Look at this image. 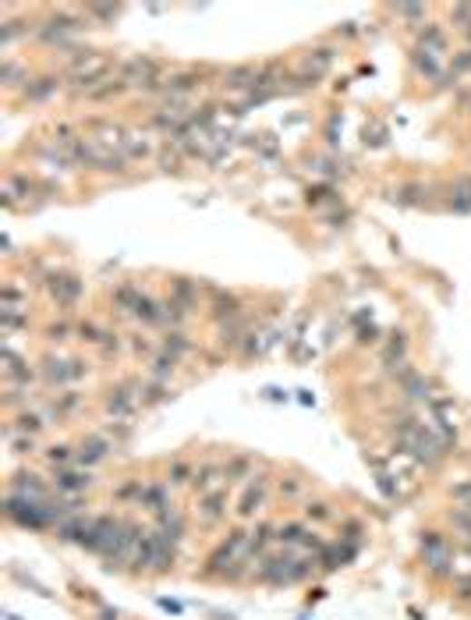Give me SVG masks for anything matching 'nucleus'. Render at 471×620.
Returning <instances> with one entry per match:
<instances>
[{
    "label": "nucleus",
    "mask_w": 471,
    "mask_h": 620,
    "mask_svg": "<svg viewBox=\"0 0 471 620\" xmlns=\"http://www.w3.org/2000/svg\"><path fill=\"white\" fill-rule=\"evenodd\" d=\"M312 489H316V482H312V475L298 472V468H288L284 475H277V500L288 507V504H305V500H312Z\"/></svg>",
    "instance_id": "10"
},
{
    "label": "nucleus",
    "mask_w": 471,
    "mask_h": 620,
    "mask_svg": "<svg viewBox=\"0 0 471 620\" xmlns=\"http://www.w3.org/2000/svg\"><path fill=\"white\" fill-rule=\"evenodd\" d=\"M96 620H121V614L110 610V606H103V610H96Z\"/></svg>",
    "instance_id": "45"
},
{
    "label": "nucleus",
    "mask_w": 471,
    "mask_h": 620,
    "mask_svg": "<svg viewBox=\"0 0 471 620\" xmlns=\"http://www.w3.org/2000/svg\"><path fill=\"white\" fill-rule=\"evenodd\" d=\"M273 489H277V478L270 472V465L262 468L259 475H252L241 489H238V497H234V521L238 525H252L262 517L266 511V504H270V497H273Z\"/></svg>",
    "instance_id": "1"
},
{
    "label": "nucleus",
    "mask_w": 471,
    "mask_h": 620,
    "mask_svg": "<svg viewBox=\"0 0 471 620\" xmlns=\"http://www.w3.org/2000/svg\"><path fill=\"white\" fill-rule=\"evenodd\" d=\"M468 546H471V539H468Z\"/></svg>",
    "instance_id": "47"
},
{
    "label": "nucleus",
    "mask_w": 471,
    "mask_h": 620,
    "mask_svg": "<svg viewBox=\"0 0 471 620\" xmlns=\"http://www.w3.org/2000/svg\"><path fill=\"white\" fill-rule=\"evenodd\" d=\"M195 468H199V465H195L188 454H174V458L163 461V475H160V478H163L167 486H174V489H178V486H191Z\"/></svg>",
    "instance_id": "21"
},
{
    "label": "nucleus",
    "mask_w": 471,
    "mask_h": 620,
    "mask_svg": "<svg viewBox=\"0 0 471 620\" xmlns=\"http://www.w3.org/2000/svg\"><path fill=\"white\" fill-rule=\"evenodd\" d=\"M397 387H400V394H404V401H407V404H429L436 398L433 383H429V379H426L418 369H411V372L400 379Z\"/></svg>",
    "instance_id": "22"
},
{
    "label": "nucleus",
    "mask_w": 471,
    "mask_h": 620,
    "mask_svg": "<svg viewBox=\"0 0 471 620\" xmlns=\"http://www.w3.org/2000/svg\"><path fill=\"white\" fill-rule=\"evenodd\" d=\"M312 532H316V528H312L309 521H301V517H288V521H277V546L298 549V553H301Z\"/></svg>",
    "instance_id": "19"
},
{
    "label": "nucleus",
    "mask_w": 471,
    "mask_h": 620,
    "mask_svg": "<svg viewBox=\"0 0 471 620\" xmlns=\"http://www.w3.org/2000/svg\"><path fill=\"white\" fill-rule=\"evenodd\" d=\"M74 330H78V323H68V320H57V323H50V327L43 330L46 333V340L50 344H64V340H72Z\"/></svg>",
    "instance_id": "41"
},
{
    "label": "nucleus",
    "mask_w": 471,
    "mask_h": 620,
    "mask_svg": "<svg viewBox=\"0 0 471 620\" xmlns=\"http://www.w3.org/2000/svg\"><path fill=\"white\" fill-rule=\"evenodd\" d=\"M4 521L22 528V532H54V521L46 504L22 500V497H4Z\"/></svg>",
    "instance_id": "2"
},
{
    "label": "nucleus",
    "mask_w": 471,
    "mask_h": 620,
    "mask_svg": "<svg viewBox=\"0 0 471 620\" xmlns=\"http://www.w3.org/2000/svg\"><path fill=\"white\" fill-rule=\"evenodd\" d=\"M337 543L365 549V543H368V525H365V517H340V521H337Z\"/></svg>",
    "instance_id": "27"
},
{
    "label": "nucleus",
    "mask_w": 471,
    "mask_h": 620,
    "mask_svg": "<svg viewBox=\"0 0 471 620\" xmlns=\"http://www.w3.org/2000/svg\"><path fill=\"white\" fill-rule=\"evenodd\" d=\"M450 595H454V603L461 606V610H468L471 614V571L468 575H457L454 585H450Z\"/></svg>",
    "instance_id": "40"
},
{
    "label": "nucleus",
    "mask_w": 471,
    "mask_h": 620,
    "mask_svg": "<svg viewBox=\"0 0 471 620\" xmlns=\"http://www.w3.org/2000/svg\"><path fill=\"white\" fill-rule=\"evenodd\" d=\"M39 376L46 387H57V390H72V383L89 376V362L85 359H61V355H46L39 365Z\"/></svg>",
    "instance_id": "4"
},
{
    "label": "nucleus",
    "mask_w": 471,
    "mask_h": 620,
    "mask_svg": "<svg viewBox=\"0 0 471 620\" xmlns=\"http://www.w3.org/2000/svg\"><path fill=\"white\" fill-rule=\"evenodd\" d=\"M160 536V532H156ZM174 564H178V546L174 543H167L163 536H160V543H156V553H152V564H149V575L145 578H167L171 571H174Z\"/></svg>",
    "instance_id": "24"
},
{
    "label": "nucleus",
    "mask_w": 471,
    "mask_h": 620,
    "mask_svg": "<svg viewBox=\"0 0 471 620\" xmlns=\"http://www.w3.org/2000/svg\"><path fill=\"white\" fill-rule=\"evenodd\" d=\"M301 521H309L312 528H323V525H333L337 521V504L329 497H312L301 504Z\"/></svg>",
    "instance_id": "23"
},
{
    "label": "nucleus",
    "mask_w": 471,
    "mask_h": 620,
    "mask_svg": "<svg viewBox=\"0 0 471 620\" xmlns=\"http://www.w3.org/2000/svg\"><path fill=\"white\" fill-rule=\"evenodd\" d=\"M178 362H182V359H174V355H167V351L160 348V355L145 362V379H156V383H171V376L178 372Z\"/></svg>",
    "instance_id": "31"
},
{
    "label": "nucleus",
    "mask_w": 471,
    "mask_h": 620,
    "mask_svg": "<svg viewBox=\"0 0 471 620\" xmlns=\"http://www.w3.org/2000/svg\"><path fill=\"white\" fill-rule=\"evenodd\" d=\"M7 497H22V500H36V504H46L54 497V486L50 478H43L33 468H22L7 478Z\"/></svg>",
    "instance_id": "8"
},
{
    "label": "nucleus",
    "mask_w": 471,
    "mask_h": 620,
    "mask_svg": "<svg viewBox=\"0 0 471 620\" xmlns=\"http://www.w3.org/2000/svg\"><path fill=\"white\" fill-rule=\"evenodd\" d=\"M245 316V301L234 291H223V288H210V320L223 327V323H234Z\"/></svg>",
    "instance_id": "14"
},
{
    "label": "nucleus",
    "mask_w": 471,
    "mask_h": 620,
    "mask_svg": "<svg viewBox=\"0 0 471 620\" xmlns=\"http://www.w3.org/2000/svg\"><path fill=\"white\" fill-rule=\"evenodd\" d=\"M39 458H43V465L54 472H64V468H72L74 465V443H50V447H43L39 450Z\"/></svg>",
    "instance_id": "28"
},
{
    "label": "nucleus",
    "mask_w": 471,
    "mask_h": 620,
    "mask_svg": "<svg viewBox=\"0 0 471 620\" xmlns=\"http://www.w3.org/2000/svg\"><path fill=\"white\" fill-rule=\"evenodd\" d=\"M36 379V369L29 365V359H22L15 348L4 351V383L7 387H29Z\"/></svg>",
    "instance_id": "20"
},
{
    "label": "nucleus",
    "mask_w": 471,
    "mask_h": 620,
    "mask_svg": "<svg viewBox=\"0 0 471 620\" xmlns=\"http://www.w3.org/2000/svg\"><path fill=\"white\" fill-rule=\"evenodd\" d=\"M358 344H376V327H368L358 333Z\"/></svg>",
    "instance_id": "44"
},
{
    "label": "nucleus",
    "mask_w": 471,
    "mask_h": 620,
    "mask_svg": "<svg viewBox=\"0 0 471 620\" xmlns=\"http://www.w3.org/2000/svg\"><path fill=\"white\" fill-rule=\"evenodd\" d=\"M418 39H422V50H429V54H436V57H439V54H446V36H443V29H439V25H426Z\"/></svg>",
    "instance_id": "39"
},
{
    "label": "nucleus",
    "mask_w": 471,
    "mask_h": 620,
    "mask_svg": "<svg viewBox=\"0 0 471 620\" xmlns=\"http://www.w3.org/2000/svg\"><path fill=\"white\" fill-rule=\"evenodd\" d=\"M50 486L57 497H68V500H85L93 489H96V472L82 468V465H72L64 472L50 475Z\"/></svg>",
    "instance_id": "7"
},
{
    "label": "nucleus",
    "mask_w": 471,
    "mask_h": 620,
    "mask_svg": "<svg viewBox=\"0 0 471 620\" xmlns=\"http://www.w3.org/2000/svg\"><path fill=\"white\" fill-rule=\"evenodd\" d=\"M333 61H337V46H312V50L301 57V68L309 74H316V78H323Z\"/></svg>",
    "instance_id": "29"
},
{
    "label": "nucleus",
    "mask_w": 471,
    "mask_h": 620,
    "mask_svg": "<svg viewBox=\"0 0 471 620\" xmlns=\"http://www.w3.org/2000/svg\"><path fill=\"white\" fill-rule=\"evenodd\" d=\"M139 507L145 514H163L174 507V486H167L163 478H145V489H142V500H139Z\"/></svg>",
    "instance_id": "17"
},
{
    "label": "nucleus",
    "mask_w": 471,
    "mask_h": 620,
    "mask_svg": "<svg viewBox=\"0 0 471 620\" xmlns=\"http://www.w3.org/2000/svg\"><path fill=\"white\" fill-rule=\"evenodd\" d=\"M446 500H450L454 507H471V475L468 478H461V482H454V486L446 489Z\"/></svg>",
    "instance_id": "42"
},
{
    "label": "nucleus",
    "mask_w": 471,
    "mask_h": 620,
    "mask_svg": "<svg viewBox=\"0 0 471 620\" xmlns=\"http://www.w3.org/2000/svg\"><path fill=\"white\" fill-rule=\"evenodd\" d=\"M142 489H145V478L128 475V478H121V482L110 489V500H113L117 507H139V500H142Z\"/></svg>",
    "instance_id": "26"
},
{
    "label": "nucleus",
    "mask_w": 471,
    "mask_h": 620,
    "mask_svg": "<svg viewBox=\"0 0 471 620\" xmlns=\"http://www.w3.org/2000/svg\"><path fill=\"white\" fill-rule=\"evenodd\" d=\"M160 606H163V610H171V614H182V606H178V603H171V599H160Z\"/></svg>",
    "instance_id": "46"
},
{
    "label": "nucleus",
    "mask_w": 471,
    "mask_h": 620,
    "mask_svg": "<svg viewBox=\"0 0 471 620\" xmlns=\"http://www.w3.org/2000/svg\"><path fill=\"white\" fill-rule=\"evenodd\" d=\"M411 64H415V72L422 74V78H429V82H439V78H443V64H439V57L429 54V50H422V46L411 54Z\"/></svg>",
    "instance_id": "33"
},
{
    "label": "nucleus",
    "mask_w": 471,
    "mask_h": 620,
    "mask_svg": "<svg viewBox=\"0 0 471 620\" xmlns=\"http://www.w3.org/2000/svg\"><path fill=\"white\" fill-rule=\"evenodd\" d=\"M43 288H46V294H50V298H54L61 309H74V305L82 301V294H85L82 277L64 273V270H57V273H46V277H43Z\"/></svg>",
    "instance_id": "9"
},
{
    "label": "nucleus",
    "mask_w": 471,
    "mask_h": 620,
    "mask_svg": "<svg viewBox=\"0 0 471 620\" xmlns=\"http://www.w3.org/2000/svg\"><path fill=\"white\" fill-rule=\"evenodd\" d=\"M113 454H117V443L103 429H93V433H85V437L74 443V465H82L89 472L103 468Z\"/></svg>",
    "instance_id": "6"
},
{
    "label": "nucleus",
    "mask_w": 471,
    "mask_h": 620,
    "mask_svg": "<svg viewBox=\"0 0 471 620\" xmlns=\"http://www.w3.org/2000/svg\"><path fill=\"white\" fill-rule=\"evenodd\" d=\"M160 348H163L167 355L182 359V355H188V351H191V340L184 337L182 330H167V333H163V344H160Z\"/></svg>",
    "instance_id": "38"
},
{
    "label": "nucleus",
    "mask_w": 471,
    "mask_h": 620,
    "mask_svg": "<svg viewBox=\"0 0 471 620\" xmlns=\"http://www.w3.org/2000/svg\"><path fill=\"white\" fill-rule=\"evenodd\" d=\"M171 398H174L171 383H156V379H145L142 387H139V401H142V408H160V404H167Z\"/></svg>",
    "instance_id": "32"
},
{
    "label": "nucleus",
    "mask_w": 471,
    "mask_h": 620,
    "mask_svg": "<svg viewBox=\"0 0 471 620\" xmlns=\"http://www.w3.org/2000/svg\"><path fill=\"white\" fill-rule=\"evenodd\" d=\"M404 355H407V333H390V340L383 348V365L387 369H397L400 362H407Z\"/></svg>",
    "instance_id": "35"
},
{
    "label": "nucleus",
    "mask_w": 471,
    "mask_h": 620,
    "mask_svg": "<svg viewBox=\"0 0 471 620\" xmlns=\"http://www.w3.org/2000/svg\"><path fill=\"white\" fill-rule=\"evenodd\" d=\"M139 379H117L113 387H107L103 390V411H107L113 422H128L139 408H142V401H139Z\"/></svg>",
    "instance_id": "5"
},
{
    "label": "nucleus",
    "mask_w": 471,
    "mask_h": 620,
    "mask_svg": "<svg viewBox=\"0 0 471 620\" xmlns=\"http://www.w3.org/2000/svg\"><path fill=\"white\" fill-rule=\"evenodd\" d=\"M121 93H128V85L117 78V72H113V78H107V82H100L93 93H85V100L89 103H107V100H113V96H121Z\"/></svg>",
    "instance_id": "36"
},
{
    "label": "nucleus",
    "mask_w": 471,
    "mask_h": 620,
    "mask_svg": "<svg viewBox=\"0 0 471 620\" xmlns=\"http://www.w3.org/2000/svg\"><path fill=\"white\" fill-rule=\"evenodd\" d=\"M266 461L255 454V450H231L227 454V461H223V478H227V486H245L249 478L255 475V468H262Z\"/></svg>",
    "instance_id": "11"
},
{
    "label": "nucleus",
    "mask_w": 471,
    "mask_h": 620,
    "mask_svg": "<svg viewBox=\"0 0 471 620\" xmlns=\"http://www.w3.org/2000/svg\"><path fill=\"white\" fill-rule=\"evenodd\" d=\"M152 528H156L167 543L182 546L184 536H188V528H191V517H188L182 507H171V511H163V514H156V517H152Z\"/></svg>",
    "instance_id": "16"
},
{
    "label": "nucleus",
    "mask_w": 471,
    "mask_h": 620,
    "mask_svg": "<svg viewBox=\"0 0 471 620\" xmlns=\"http://www.w3.org/2000/svg\"><path fill=\"white\" fill-rule=\"evenodd\" d=\"M223 486H227V478H223V461H220V458H202L188 489H191L195 497H206V493H217Z\"/></svg>",
    "instance_id": "15"
},
{
    "label": "nucleus",
    "mask_w": 471,
    "mask_h": 620,
    "mask_svg": "<svg viewBox=\"0 0 471 620\" xmlns=\"http://www.w3.org/2000/svg\"><path fill=\"white\" fill-rule=\"evenodd\" d=\"M33 74H29V68H22L15 57H4V64H0V82L7 85V89H15V85H22V82H29ZM25 89V85H22Z\"/></svg>",
    "instance_id": "37"
},
{
    "label": "nucleus",
    "mask_w": 471,
    "mask_h": 620,
    "mask_svg": "<svg viewBox=\"0 0 471 620\" xmlns=\"http://www.w3.org/2000/svg\"><path fill=\"white\" fill-rule=\"evenodd\" d=\"M450 546L454 543H450V536L443 528H436V525L418 528V553H439V549H450Z\"/></svg>",
    "instance_id": "34"
},
{
    "label": "nucleus",
    "mask_w": 471,
    "mask_h": 620,
    "mask_svg": "<svg viewBox=\"0 0 471 620\" xmlns=\"http://www.w3.org/2000/svg\"><path fill=\"white\" fill-rule=\"evenodd\" d=\"M121 153L128 156V163H139V160H152L160 149L152 146L145 135H139V132H128V135H124V143H121Z\"/></svg>",
    "instance_id": "30"
},
{
    "label": "nucleus",
    "mask_w": 471,
    "mask_h": 620,
    "mask_svg": "<svg viewBox=\"0 0 471 620\" xmlns=\"http://www.w3.org/2000/svg\"><path fill=\"white\" fill-rule=\"evenodd\" d=\"M39 408H43V415L50 418V426H54V422H68V418H74V415L85 408V394H78L74 387L72 390H57L50 401H43Z\"/></svg>",
    "instance_id": "13"
},
{
    "label": "nucleus",
    "mask_w": 471,
    "mask_h": 620,
    "mask_svg": "<svg viewBox=\"0 0 471 620\" xmlns=\"http://www.w3.org/2000/svg\"><path fill=\"white\" fill-rule=\"evenodd\" d=\"M61 89H68V82H64L61 74H36V78H29V82H25L22 96H25L29 103H50Z\"/></svg>",
    "instance_id": "18"
},
{
    "label": "nucleus",
    "mask_w": 471,
    "mask_h": 620,
    "mask_svg": "<svg viewBox=\"0 0 471 620\" xmlns=\"http://www.w3.org/2000/svg\"><path fill=\"white\" fill-rule=\"evenodd\" d=\"M46 426H50V418L43 415V408H22V411H15V415H7V422H4V437H11V433H18V437H43L46 433Z\"/></svg>",
    "instance_id": "12"
},
{
    "label": "nucleus",
    "mask_w": 471,
    "mask_h": 620,
    "mask_svg": "<svg viewBox=\"0 0 471 620\" xmlns=\"http://www.w3.org/2000/svg\"><path fill=\"white\" fill-rule=\"evenodd\" d=\"M249 543H252V553H273L277 546V521L270 517H259L249 525Z\"/></svg>",
    "instance_id": "25"
},
{
    "label": "nucleus",
    "mask_w": 471,
    "mask_h": 620,
    "mask_svg": "<svg viewBox=\"0 0 471 620\" xmlns=\"http://www.w3.org/2000/svg\"><path fill=\"white\" fill-rule=\"evenodd\" d=\"M227 517H234V493H231V486H223L217 493L199 497L195 507H191V521H195L199 528H206V532L220 528Z\"/></svg>",
    "instance_id": "3"
},
{
    "label": "nucleus",
    "mask_w": 471,
    "mask_h": 620,
    "mask_svg": "<svg viewBox=\"0 0 471 620\" xmlns=\"http://www.w3.org/2000/svg\"><path fill=\"white\" fill-rule=\"evenodd\" d=\"M7 447H11L18 458H33V454H39L36 437H18V433H11V437H7Z\"/></svg>",
    "instance_id": "43"
}]
</instances>
